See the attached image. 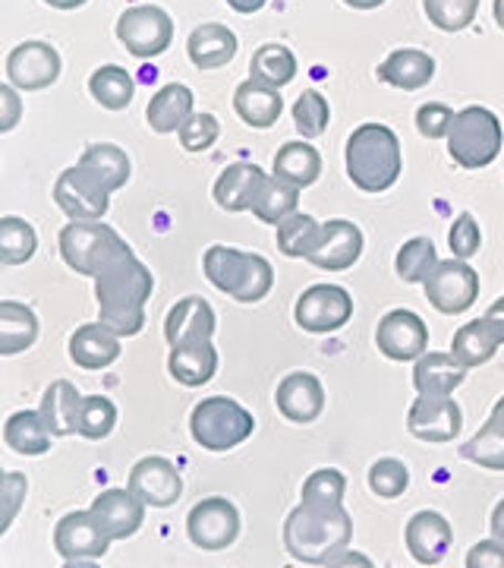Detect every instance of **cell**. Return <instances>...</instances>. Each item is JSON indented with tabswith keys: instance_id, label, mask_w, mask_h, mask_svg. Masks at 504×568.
<instances>
[{
	"instance_id": "6da1fadb",
	"label": "cell",
	"mask_w": 504,
	"mask_h": 568,
	"mask_svg": "<svg viewBox=\"0 0 504 568\" xmlns=\"http://www.w3.org/2000/svg\"><path fill=\"white\" fill-rule=\"evenodd\" d=\"M155 278L140 256L123 246L95 275V297H99L101 323L121 338L140 335L145 325V301L152 297Z\"/></svg>"
},
{
	"instance_id": "7a4b0ae2",
	"label": "cell",
	"mask_w": 504,
	"mask_h": 568,
	"mask_svg": "<svg viewBox=\"0 0 504 568\" xmlns=\"http://www.w3.org/2000/svg\"><path fill=\"white\" fill-rule=\"evenodd\" d=\"M353 521L343 506H309L300 503L284 521V547L294 562L302 566H331L341 562L350 547Z\"/></svg>"
},
{
	"instance_id": "3957f363",
	"label": "cell",
	"mask_w": 504,
	"mask_h": 568,
	"mask_svg": "<svg viewBox=\"0 0 504 568\" xmlns=\"http://www.w3.org/2000/svg\"><path fill=\"white\" fill-rule=\"evenodd\" d=\"M347 178L363 193L391 190L403 171L401 140L384 123H363L347 140Z\"/></svg>"
},
{
	"instance_id": "277c9868",
	"label": "cell",
	"mask_w": 504,
	"mask_h": 568,
	"mask_svg": "<svg viewBox=\"0 0 504 568\" xmlns=\"http://www.w3.org/2000/svg\"><path fill=\"white\" fill-rule=\"evenodd\" d=\"M205 278L222 294H230L240 304H259L275 284V268L259 253H243L234 246L215 244L205 250Z\"/></svg>"
},
{
	"instance_id": "5b68a950",
	"label": "cell",
	"mask_w": 504,
	"mask_h": 568,
	"mask_svg": "<svg viewBox=\"0 0 504 568\" xmlns=\"http://www.w3.org/2000/svg\"><path fill=\"white\" fill-rule=\"evenodd\" d=\"M502 121L480 104H470L464 111L454 114L451 130H448V155L454 162L476 171V168H488L502 155Z\"/></svg>"
},
{
	"instance_id": "8992f818",
	"label": "cell",
	"mask_w": 504,
	"mask_h": 568,
	"mask_svg": "<svg viewBox=\"0 0 504 568\" xmlns=\"http://www.w3.org/2000/svg\"><path fill=\"white\" fill-rule=\"evenodd\" d=\"M253 429H256L253 414L240 402L227 398V395L202 398L199 405L193 407V414H189V433L208 452L237 448L253 436Z\"/></svg>"
},
{
	"instance_id": "52a82bcc",
	"label": "cell",
	"mask_w": 504,
	"mask_h": 568,
	"mask_svg": "<svg viewBox=\"0 0 504 568\" xmlns=\"http://www.w3.org/2000/svg\"><path fill=\"white\" fill-rule=\"evenodd\" d=\"M58 244H61L63 263L70 265L73 272H80V275L95 278L101 265L107 263L117 250H123L126 241H121V234L114 227H107V224L70 222L66 227H61Z\"/></svg>"
},
{
	"instance_id": "ba28073f",
	"label": "cell",
	"mask_w": 504,
	"mask_h": 568,
	"mask_svg": "<svg viewBox=\"0 0 504 568\" xmlns=\"http://www.w3.org/2000/svg\"><path fill=\"white\" fill-rule=\"evenodd\" d=\"M117 41L133 58H158L174 41V20L155 3H136L117 20Z\"/></svg>"
},
{
	"instance_id": "9c48e42d",
	"label": "cell",
	"mask_w": 504,
	"mask_h": 568,
	"mask_svg": "<svg viewBox=\"0 0 504 568\" xmlns=\"http://www.w3.org/2000/svg\"><path fill=\"white\" fill-rule=\"evenodd\" d=\"M54 203L70 222H101L111 209V190L82 164H73L54 183Z\"/></svg>"
},
{
	"instance_id": "30bf717a",
	"label": "cell",
	"mask_w": 504,
	"mask_h": 568,
	"mask_svg": "<svg viewBox=\"0 0 504 568\" xmlns=\"http://www.w3.org/2000/svg\"><path fill=\"white\" fill-rule=\"evenodd\" d=\"M350 316H353V297L341 284H312L302 291L294 306L297 325L312 335L338 332L350 323Z\"/></svg>"
},
{
	"instance_id": "8fae6325",
	"label": "cell",
	"mask_w": 504,
	"mask_h": 568,
	"mask_svg": "<svg viewBox=\"0 0 504 568\" xmlns=\"http://www.w3.org/2000/svg\"><path fill=\"white\" fill-rule=\"evenodd\" d=\"M425 297L444 316H457L480 297V275L464 260H439L425 278Z\"/></svg>"
},
{
	"instance_id": "7c38bea8",
	"label": "cell",
	"mask_w": 504,
	"mask_h": 568,
	"mask_svg": "<svg viewBox=\"0 0 504 568\" xmlns=\"http://www.w3.org/2000/svg\"><path fill=\"white\" fill-rule=\"evenodd\" d=\"M186 534L205 552H222L240 537V511L222 496L202 499L186 515Z\"/></svg>"
},
{
	"instance_id": "4fadbf2b",
	"label": "cell",
	"mask_w": 504,
	"mask_h": 568,
	"mask_svg": "<svg viewBox=\"0 0 504 568\" xmlns=\"http://www.w3.org/2000/svg\"><path fill=\"white\" fill-rule=\"evenodd\" d=\"M107 547H111V534L92 508L63 515L54 528V549L63 562H95L107 556Z\"/></svg>"
},
{
	"instance_id": "5bb4252c",
	"label": "cell",
	"mask_w": 504,
	"mask_h": 568,
	"mask_svg": "<svg viewBox=\"0 0 504 568\" xmlns=\"http://www.w3.org/2000/svg\"><path fill=\"white\" fill-rule=\"evenodd\" d=\"M61 54L48 41H22L7 54V80L22 92H41L61 80Z\"/></svg>"
},
{
	"instance_id": "9a60e30c",
	"label": "cell",
	"mask_w": 504,
	"mask_h": 568,
	"mask_svg": "<svg viewBox=\"0 0 504 568\" xmlns=\"http://www.w3.org/2000/svg\"><path fill=\"white\" fill-rule=\"evenodd\" d=\"M376 345L394 364L420 361L429 347V328L413 310H391L376 328Z\"/></svg>"
},
{
	"instance_id": "2e32d148",
	"label": "cell",
	"mask_w": 504,
	"mask_h": 568,
	"mask_svg": "<svg viewBox=\"0 0 504 568\" xmlns=\"http://www.w3.org/2000/svg\"><path fill=\"white\" fill-rule=\"evenodd\" d=\"M461 426L464 414L451 395H420L407 414V429L423 443H451Z\"/></svg>"
},
{
	"instance_id": "e0dca14e",
	"label": "cell",
	"mask_w": 504,
	"mask_h": 568,
	"mask_svg": "<svg viewBox=\"0 0 504 568\" xmlns=\"http://www.w3.org/2000/svg\"><path fill=\"white\" fill-rule=\"evenodd\" d=\"M126 487L140 496L145 506L152 508H171L177 506L183 496V477L177 467L171 465L162 455H148L133 465Z\"/></svg>"
},
{
	"instance_id": "ac0fdd59",
	"label": "cell",
	"mask_w": 504,
	"mask_h": 568,
	"mask_svg": "<svg viewBox=\"0 0 504 568\" xmlns=\"http://www.w3.org/2000/svg\"><path fill=\"white\" fill-rule=\"evenodd\" d=\"M403 540H407V552L420 562V566H439L448 549L454 544V530L448 525L442 511H416L410 521H407V530H403Z\"/></svg>"
},
{
	"instance_id": "d6986e66",
	"label": "cell",
	"mask_w": 504,
	"mask_h": 568,
	"mask_svg": "<svg viewBox=\"0 0 504 568\" xmlns=\"http://www.w3.org/2000/svg\"><path fill=\"white\" fill-rule=\"evenodd\" d=\"M275 405L290 424H316L325 410V388L312 373H290L284 376L275 392Z\"/></svg>"
},
{
	"instance_id": "ffe728a7",
	"label": "cell",
	"mask_w": 504,
	"mask_h": 568,
	"mask_svg": "<svg viewBox=\"0 0 504 568\" xmlns=\"http://www.w3.org/2000/svg\"><path fill=\"white\" fill-rule=\"evenodd\" d=\"M92 511L99 515V521L107 528L111 540H126V537H133L142 528L145 503L130 487H111L95 496Z\"/></svg>"
},
{
	"instance_id": "44dd1931",
	"label": "cell",
	"mask_w": 504,
	"mask_h": 568,
	"mask_svg": "<svg viewBox=\"0 0 504 568\" xmlns=\"http://www.w3.org/2000/svg\"><path fill=\"white\" fill-rule=\"evenodd\" d=\"M363 256V231L347 219H331L325 224V237L309 263L325 272H343Z\"/></svg>"
},
{
	"instance_id": "7402d4cb",
	"label": "cell",
	"mask_w": 504,
	"mask_h": 568,
	"mask_svg": "<svg viewBox=\"0 0 504 568\" xmlns=\"http://www.w3.org/2000/svg\"><path fill=\"white\" fill-rule=\"evenodd\" d=\"M215 310L205 297H183L171 306L167 320H164V338L167 345L177 347L186 342H205L215 335Z\"/></svg>"
},
{
	"instance_id": "603a6c76",
	"label": "cell",
	"mask_w": 504,
	"mask_h": 568,
	"mask_svg": "<svg viewBox=\"0 0 504 568\" xmlns=\"http://www.w3.org/2000/svg\"><path fill=\"white\" fill-rule=\"evenodd\" d=\"M121 335L111 332L104 323H89L80 325L73 335H70V361L80 366V369H104L121 357Z\"/></svg>"
},
{
	"instance_id": "cb8c5ba5",
	"label": "cell",
	"mask_w": 504,
	"mask_h": 568,
	"mask_svg": "<svg viewBox=\"0 0 504 568\" xmlns=\"http://www.w3.org/2000/svg\"><path fill=\"white\" fill-rule=\"evenodd\" d=\"M240 41L222 22H202L186 39V54L196 70H218L237 58Z\"/></svg>"
},
{
	"instance_id": "d4e9b609",
	"label": "cell",
	"mask_w": 504,
	"mask_h": 568,
	"mask_svg": "<svg viewBox=\"0 0 504 568\" xmlns=\"http://www.w3.org/2000/svg\"><path fill=\"white\" fill-rule=\"evenodd\" d=\"M167 369H171V376H174L181 386L199 388L215 379V373H218V351L212 345V338L171 347Z\"/></svg>"
},
{
	"instance_id": "484cf974",
	"label": "cell",
	"mask_w": 504,
	"mask_h": 568,
	"mask_svg": "<svg viewBox=\"0 0 504 568\" xmlns=\"http://www.w3.org/2000/svg\"><path fill=\"white\" fill-rule=\"evenodd\" d=\"M432 77H435V58L420 48H398L379 63V80L394 89H403V92L423 89L432 82Z\"/></svg>"
},
{
	"instance_id": "4316f807",
	"label": "cell",
	"mask_w": 504,
	"mask_h": 568,
	"mask_svg": "<svg viewBox=\"0 0 504 568\" xmlns=\"http://www.w3.org/2000/svg\"><path fill=\"white\" fill-rule=\"evenodd\" d=\"M263 181L265 171L259 164H230V168H224L222 178L215 181V190H212L215 193V203L222 205L224 212H249Z\"/></svg>"
},
{
	"instance_id": "83f0119b",
	"label": "cell",
	"mask_w": 504,
	"mask_h": 568,
	"mask_svg": "<svg viewBox=\"0 0 504 568\" xmlns=\"http://www.w3.org/2000/svg\"><path fill=\"white\" fill-rule=\"evenodd\" d=\"M193 89L183 82L162 85L145 108V121L155 133H181V126L193 118Z\"/></svg>"
},
{
	"instance_id": "f1b7e54d",
	"label": "cell",
	"mask_w": 504,
	"mask_h": 568,
	"mask_svg": "<svg viewBox=\"0 0 504 568\" xmlns=\"http://www.w3.org/2000/svg\"><path fill=\"white\" fill-rule=\"evenodd\" d=\"M234 111L243 123H249L256 130H268L281 118L284 99L278 89H271L259 80H246L234 92Z\"/></svg>"
},
{
	"instance_id": "f546056e",
	"label": "cell",
	"mask_w": 504,
	"mask_h": 568,
	"mask_svg": "<svg viewBox=\"0 0 504 568\" xmlns=\"http://www.w3.org/2000/svg\"><path fill=\"white\" fill-rule=\"evenodd\" d=\"M80 407L82 395L76 392V386L66 379H58L44 388L39 410L54 436H70V433H80Z\"/></svg>"
},
{
	"instance_id": "4dcf8cb0",
	"label": "cell",
	"mask_w": 504,
	"mask_h": 568,
	"mask_svg": "<svg viewBox=\"0 0 504 568\" xmlns=\"http://www.w3.org/2000/svg\"><path fill=\"white\" fill-rule=\"evenodd\" d=\"M466 379V366L454 361V354L429 351L413 366V386L420 395H451Z\"/></svg>"
},
{
	"instance_id": "1f68e13d",
	"label": "cell",
	"mask_w": 504,
	"mask_h": 568,
	"mask_svg": "<svg viewBox=\"0 0 504 568\" xmlns=\"http://www.w3.org/2000/svg\"><path fill=\"white\" fill-rule=\"evenodd\" d=\"M275 174L281 181L306 190V186H312L322 178V155L309 142H284L281 149H278V155H275Z\"/></svg>"
},
{
	"instance_id": "d6a6232c",
	"label": "cell",
	"mask_w": 504,
	"mask_h": 568,
	"mask_svg": "<svg viewBox=\"0 0 504 568\" xmlns=\"http://www.w3.org/2000/svg\"><path fill=\"white\" fill-rule=\"evenodd\" d=\"M51 439H54V433L48 429L41 410H17L3 424V443L13 448L17 455H25V458L44 455L51 448Z\"/></svg>"
},
{
	"instance_id": "836d02e7",
	"label": "cell",
	"mask_w": 504,
	"mask_h": 568,
	"mask_svg": "<svg viewBox=\"0 0 504 568\" xmlns=\"http://www.w3.org/2000/svg\"><path fill=\"white\" fill-rule=\"evenodd\" d=\"M461 458L488 470H504V407H492L480 433L461 446Z\"/></svg>"
},
{
	"instance_id": "e575fe53",
	"label": "cell",
	"mask_w": 504,
	"mask_h": 568,
	"mask_svg": "<svg viewBox=\"0 0 504 568\" xmlns=\"http://www.w3.org/2000/svg\"><path fill=\"white\" fill-rule=\"evenodd\" d=\"M297 205H300V186L281 181L278 174H275V178L265 174L263 186H259V193H256L249 212H253L259 222L275 224V227H278L284 219H290V215L297 212Z\"/></svg>"
},
{
	"instance_id": "d590c367",
	"label": "cell",
	"mask_w": 504,
	"mask_h": 568,
	"mask_svg": "<svg viewBox=\"0 0 504 568\" xmlns=\"http://www.w3.org/2000/svg\"><path fill=\"white\" fill-rule=\"evenodd\" d=\"M39 338V316L25 304L3 301L0 304V354H20L35 345Z\"/></svg>"
},
{
	"instance_id": "8d00e7d4",
	"label": "cell",
	"mask_w": 504,
	"mask_h": 568,
	"mask_svg": "<svg viewBox=\"0 0 504 568\" xmlns=\"http://www.w3.org/2000/svg\"><path fill=\"white\" fill-rule=\"evenodd\" d=\"M76 164H82L89 174H95L111 193L123 190L126 181H130V159H126V152H123L121 145H114V142H92Z\"/></svg>"
},
{
	"instance_id": "74e56055",
	"label": "cell",
	"mask_w": 504,
	"mask_h": 568,
	"mask_svg": "<svg viewBox=\"0 0 504 568\" xmlns=\"http://www.w3.org/2000/svg\"><path fill=\"white\" fill-rule=\"evenodd\" d=\"M498 347H502V342H498V335L485 325V320H473V323H466L464 328L454 332L451 354H454L457 364L466 366V369H473V366L488 364V361L495 357Z\"/></svg>"
},
{
	"instance_id": "f35d334b",
	"label": "cell",
	"mask_w": 504,
	"mask_h": 568,
	"mask_svg": "<svg viewBox=\"0 0 504 568\" xmlns=\"http://www.w3.org/2000/svg\"><path fill=\"white\" fill-rule=\"evenodd\" d=\"M325 237V224H319L312 215L294 212L290 219L278 224V250L290 260H309Z\"/></svg>"
},
{
	"instance_id": "ab89813d",
	"label": "cell",
	"mask_w": 504,
	"mask_h": 568,
	"mask_svg": "<svg viewBox=\"0 0 504 568\" xmlns=\"http://www.w3.org/2000/svg\"><path fill=\"white\" fill-rule=\"evenodd\" d=\"M89 92H92V99L101 104V108H107V111H123V108H130L133 102V92H136V82L133 77L117 67V63H104L99 67L92 77H89Z\"/></svg>"
},
{
	"instance_id": "60d3db41",
	"label": "cell",
	"mask_w": 504,
	"mask_h": 568,
	"mask_svg": "<svg viewBox=\"0 0 504 568\" xmlns=\"http://www.w3.org/2000/svg\"><path fill=\"white\" fill-rule=\"evenodd\" d=\"M249 73L253 80L265 82L271 89H284L287 82L297 80V58L284 44H263L249 61Z\"/></svg>"
},
{
	"instance_id": "b9f144b4",
	"label": "cell",
	"mask_w": 504,
	"mask_h": 568,
	"mask_svg": "<svg viewBox=\"0 0 504 568\" xmlns=\"http://www.w3.org/2000/svg\"><path fill=\"white\" fill-rule=\"evenodd\" d=\"M39 250V234L35 227L20 219V215H3L0 219V263L22 265L29 263Z\"/></svg>"
},
{
	"instance_id": "7bdbcfd3",
	"label": "cell",
	"mask_w": 504,
	"mask_h": 568,
	"mask_svg": "<svg viewBox=\"0 0 504 568\" xmlns=\"http://www.w3.org/2000/svg\"><path fill=\"white\" fill-rule=\"evenodd\" d=\"M439 265V256H435V244L429 237H413L398 250V260H394V268H398V278H403L407 284L425 282L429 272Z\"/></svg>"
},
{
	"instance_id": "ee69618b",
	"label": "cell",
	"mask_w": 504,
	"mask_h": 568,
	"mask_svg": "<svg viewBox=\"0 0 504 568\" xmlns=\"http://www.w3.org/2000/svg\"><path fill=\"white\" fill-rule=\"evenodd\" d=\"M429 22L442 32H464L480 13V0H423Z\"/></svg>"
},
{
	"instance_id": "f6af8a7d",
	"label": "cell",
	"mask_w": 504,
	"mask_h": 568,
	"mask_svg": "<svg viewBox=\"0 0 504 568\" xmlns=\"http://www.w3.org/2000/svg\"><path fill=\"white\" fill-rule=\"evenodd\" d=\"M114 426H117V407H114L111 398H104V395H89V398H82V407H80L82 439H92V443L107 439V436L114 433Z\"/></svg>"
},
{
	"instance_id": "bcb514c9",
	"label": "cell",
	"mask_w": 504,
	"mask_h": 568,
	"mask_svg": "<svg viewBox=\"0 0 504 568\" xmlns=\"http://www.w3.org/2000/svg\"><path fill=\"white\" fill-rule=\"evenodd\" d=\"M347 493V477L335 467H319L302 484V503L309 506H341Z\"/></svg>"
},
{
	"instance_id": "7dc6e473",
	"label": "cell",
	"mask_w": 504,
	"mask_h": 568,
	"mask_svg": "<svg viewBox=\"0 0 504 568\" xmlns=\"http://www.w3.org/2000/svg\"><path fill=\"white\" fill-rule=\"evenodd\" d=\"M328 118H331V108H328V99L316 89H306L300 99L294 102V123L300 130L306 140H316L322 136L325 126H328Z\"/></svg>"
},
{
	"instance_id": "c3c4849f",
	"label": "cell",
	"mask_w": 504,
	"mask_h": 568,
	"mask_svg": "<svg viewBox=\"0 0 504 568\" xmlns=\"http://www.w3.org/2000/svg\"><path fill=\"white\" fill-rule=\"evenodd\" d=\"M410 487V470L398 458H382L369 467V489L379 499H398Z\"/></svg>"
},
{
	"instance_id": "681fc988",
	"label": "cell",
	"mask_w": 504,
	"mask_h": 568,
	"mask_svg": "<svg viewBox=\"0 0 504 568\" xmlns=\"http://www.w3.org/2000/svg\"><path fill=\"white\" fill-rule=\"evenodd\" d=\"M218 133H222V123L215 114H193L189 121L181 126V145L186 152H205L218 142Z\"/></svg>"
},
{
	"instance_id": "f907efd6",
	"label": "cell",
	"mask_w": 504,
	"mask_h": 568,
	"mask_svg": "<svg viewBox=\"0 0 504 568\" xmlns=\"http://www.w3.org/2000/svg\"><path fill=\"white\" fill-rule=\"evenodd\" d=\"M480 244H483L480 224H476V219H473L470 212H461V215L454 219V224H451V234H448L451 253H454L457 260H470V256L480 253Z\"/></svg>"
},
{
	"instance_id": "816d5d0a",
	"label": "cell",
	"mask_w": 504,
	"mask_h": 568,
	"mask_svg": "<svg viewBox=\"0 0 504 568\" xmlns=\"http://www.w3.org/2000/svg\"><path fill=\"white\" fill-rule=\"evenodd\" d=\"M451 121H454V111L442 102H425L416 111V130L425 140H448Z\"/></svg>"
},
{
	"instance_id": "f5cc1de1",
	"label": "cell",
	"mask_w": 504,
	"mask_h": 568,
	"mask_svg": "<svg viewBox=\"0 0 504 568\" xmlns=\"http://www.w3.org/2000/svg\"><path fill=\"white\" fill-rule=\"evenodd\" d=\"M25 477L22 474H3V484H0V499H3V515H0V530H7L13 525V518H17V511H20L22 499H25Z\"/></svg>"
},
{
	"instance_id": "db71d44e",
	"label": "cell",
	"mask_w": 504,
	"mask_h": 568,
	"mask_svg": "<svg viewBox=\"0 0 504 568\" xmlns=\"http://www.w3.org/2000/svg\"><path fill=\"white\" fill-rule=\"evenodd\" d=\"M466 568H504V540L492 537L466 552Z\"/></svg>"
},
{
	"instance_id": "11a10c76",
	"label": "cell",
	"mask_w": 504,
	"mask_h": 568,
	"mask_svg": "<svg viewBox=\"0 0 504 568\" xmlns=\"http://www.w3.org/2000/svg\"><path fill=\"white\" fill-rule=\"evenodd\" d=\"M22 114V102L17 95V85H3L0 89V133H10Z\"/></svg>"
},
{
	"instance_id": "9f6ffc18",
	"label": "cell",
	"mask_w": 504,
	"mask_h": 568,
	"mask_svg": "<svg viewBox=\"0 0 504 568\" xmlns=\"http://www.w3.org/2000/svg\"><path fill=\"white\" fill-rule=\"evenodd\" d=\"M483 320H485V325H488V328H492V332L498 335V342L504 345V297H498L495 304L485 310Z\"/></svg>"
},
{
	"instance_id": "6f0895ef",
	"label": "cell",
	"mask_w": 504,
	"mask_h": 568,
	"mask_svg": "<svg viewBox=\"0 0 504 568\" xmlns=\"http://www.w3.org/2000/svg\"><path fill=\"white\" fill-rule=\"evenodd\" d=\"M268 0H227V7L230 10H237V13H243V17H249V13H259Z\"/></svg>"
},
{
	"instance_id": "680465c9",
	"label": "cell",
	"mask_w": 504,
	"mask_h": 568,
	"mask_svg": "<svg viewBox=\"0 0 504 568\" xmlns=\"http://www.w3.org/2000/svg\"><path fill=\"white\" fill-rule=\"evenodd\" d=\"M492 537L504 540V499L495 506V511H492Z\"/></svg>"
},
{
	"instance_id": "91938a15",
	"label": "cell",
	"mask_w": 504,
	"mask_h": 568,
	"mask_svg": "<svg viewBox=\"0 0 504 568\" xmlns=\"http://www.w3.org/2000/svg\"><path fill=\"white\" fill-rule=\"evenodd\" d=\"M48 7H54V10H80L82 3H89V0H44Z\"/></svg>"
},
{
	"instance_id": "94428289",
	"label": "cell",
	"mask_w": 504,
	"mask_h": 568,
	"mask_svg": "<svg viewBox=\"0 0 504 568\" xmlns=\"http://www.w3.org/2000/svg\"><path fill=\"white\" fill-rule=\"evenodd\" d=\"M347 7H353V10H376V7H382L384 0H343Z\"/></svg>"
},
{
	"instance_id": "6125c7cd",
	"label": "cell",
	"mask_w": 504,
	"mask_h": 568,
	"mask_svg": "<svg viewBox=\"0 0 504 568\" xmlns=\"http://www.w3.org/2000/svg\"><path fill=\"white\" fill-rule=\"evenodd\" d=\"M495 22L504 29V0H495Z\"/></svg>"
},
{
	"instance_id": "be15d7a7",
	"label": "cell",
	"mask_w": 504,
	"mask_h": 568,
	"mask_svg": "<svg viewBox=\"0 0 504 568\" xmlns=\"http://www.w3.org/2000/svg\"><path fill=\"white\" fill-rule=\"evenodd\" d=\"M495 405H498V407H504V395H502V398H498V402H495Z\"/></svg>"
}]
</instances>
